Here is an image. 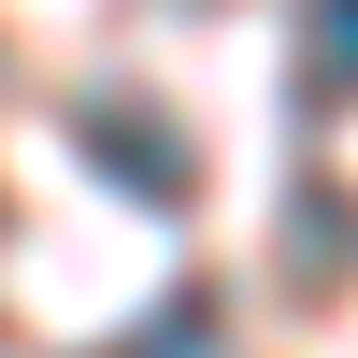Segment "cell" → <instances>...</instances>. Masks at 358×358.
<instances>
[{"instance_id": "7a4b0ae2", "label": "cell", "mask_w": 358, "mask_h": 358, "mask_svg": "<svg viewBox=\"0 0 358 358\" xmlns=\"http://www.w3.org/2000/svg\"><path fill=\"white\" fill-rule=\"evenodd\" d=\"M301 101H358V0H301Z\"/></svg>"}, {"instance_id": "6da1fadb", "label": "cell", "mask_w": 358, "mask_h": 358, "mask_svg": "<svg viewBox=\"0 0 358 358\" xmlns=\"http://www.w3.org/2000/svg\"><path fill=\"white\" fill-rule=\"evenodd\" d=\"M72 143H86V172H115V187L158 201V215L201 187V158H172V129H158L143 101H86V115H72Z\"/></svg>"}, {"instance_id": "3957f363", "label": "cell", "mask_w": 358, "mask_h": 358, "mask_svg": "<svg viewBox=\"0 0 358 358\" xmlns=\"http://www.w3.org/2000/svg\"><path fill=\"white\" fill-rule=\"evenodd\" d=\"M215 330H229V315H215V287H172V301L143 315L129 344H101V358H215Z\"/></svg>"}]
</instances>
